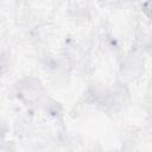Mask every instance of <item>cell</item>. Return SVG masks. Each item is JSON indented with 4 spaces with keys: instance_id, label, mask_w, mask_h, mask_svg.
Returning <instances> with one entry per match:
<instances>
[{
    "instance_id": "cell-1",
    "label": "cell",
    "mask_w": 152,
    "mask_h": 152,
    "mask_svg": "<svg viewBox=\"0 0 152 152\" xmlns=\"http://www.w3.org/2000/svg\"><path fill=\"white\" fill-rule=\"evenodd\" d=\"M144 10H145V12H146L150 17H152V0H148V1L144 5Z\"/></svg>"
}]
</instances>
